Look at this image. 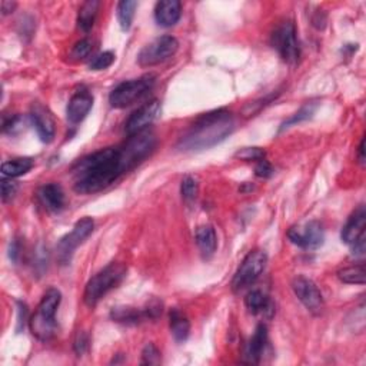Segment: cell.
Returning a JSON list of instances; mask_svg holds the SVG:
<instances>
[{
	"label": "cell",
	"mask_w": 366,
	"mask_h": 366,
	"mask_svg": "<svg viewBox=\"0 0 366 366\" xmlns=\"http://www.w3.org/2000/svg\"><path fill=\"white\" fill-rule=\"evenodd\" d=\"M359 162L363 165L365 163V140L362 139V142L359 145Z\"/></svg>",
	"instance_id": "obj_38"
},
{
	"label": "cell",
	"mask_w": 366,
	"mask_h": 366,
	"mask_svg": "<svg viewBox=\"0 0 366 366\" xmlns=\"http://www.w3.org/2000/svg\"><path fill=\"white\" fill-rule=\"evenodd\" d=\"M142 363L144 365H158L160 363V352L153 344H148L142 351Z\"/></svg>",
	"instance_id": "obj_32"
},
{
	"label": "cell",
	"mask_w": 366,
	"mask_h": 366,
	"mask_svg": "<svg viewBox=\"0 0 366 366\" xmlns=\"http://www.w3.org/2000/svg\"><path fill=\"white\" fill-rule=\"evenodd\" d=\"M235 129L231 112L218 109L202 115L179 139L178 148L185 152L209 149L229 137Z\"/></svg>",
	"instance_id": "obj_2"
},
{
	"label": "cell",
	"mask_w": 366,
	"mask_h": 366,
	"mask_svg": "<svg viewBox=\"0 0 366 366\" xmlns=\"http://www.w3.org/2000/svg\"><path fill=\"white\" fill-rule=\"evenodd\" d=\"M365 229H366V211L363 206H360L351 215V218L348 219L346 224L344 227L341 234L342 242L352 246L358 241L365 238Z\"/></svg>",
	"instance_id": "obj_15"
},
{
	"label": "cell",
	"mask_w": 366,
	"mask_h": 366,
	"mask_svg": "<svg viewBox=\"0 0 366 366\" xmlns=\"http://www.w3.org/2000/svg\"><path fill=\"white\" fill-rule=\"evenodd\" d=\"M245 306L252 315H261L270 319L275 315V305L272 299L262 291H250L245 298Z\"/></svg>",
	"instance_id": "obj_18"
},
{
	"label": "cell",
	"mask_w": 366,
	"mask_h": 366,
	"mask_svg": "<svg viewBox=\"0 0 366 366\" xmlns=\"http://www.w3.org/2000/svg\"><path fill=\"white\" fill-rule=\"evenodd\" d=\"M38 198L42 206L50 212H61L66 204L65 192L58 183H47L42 186L38 192Z\"/></svg>",
	"instance_id": "obj_17"
},
{
	"label": "cell",
	"mask_w": 366,
	"mask_h": 366,
	"mask_svg": "<svg viewBox=\"0 0 366 366\" xmlns=\"http://www.w3.org/2000/svg\"><path fill=\"white\" fill-rule=\"evenodd\" d=\"M61 300H62L61 292L58 289L50 288L43 295L36 312L31 318L29 321L31 330L39 341L46 342L54 336L56 328H58V323H56V312H58Z\"/></svg>",
	"instance_id": "obj_3"
},
{
	"label": "cell",
	"mask_w": 366,
	"mask_h": 366,
	"mask_svg": "<svg viewBox=\"0 0 366 366\" xmlns=\"http://www.w3.org/2000/svg\"><path fill=\"white\" fill-rule=\"evenodd\" d=\"M128 268L123 264L112 262L100 272H98L84 288V303L93 307L96 306L112 289L118 288L125 279Z\"/></svg>",
	"instance_id": "obj_4"
},
{
	"label": "cell",
	"mask_w": 366,
	"mask_h": 366,
	"mask_svg": "<svg viewBox=\"0 0 366 366\" xmlns=\"http://www.w3.org/2000/svg\"><path fill=\"white\" fill-rule=\"evenodd\" d=\"M292 289L296 298L312 315L319 317L323 312L325 309L323 295L312 279H309L306 276H296L292 280Z\"/></svg>",
	"instance_id": "obj_10"
},
{
	"label": "cell",
	"mask_w": 366,
	"mask_h": 366,
	"mask_svg": "<svg viewBox=\"0 0 366 366\" xmlns=\"http://www.w3.org/2000/svg\"><path fill=\"white\" fill-rule=\"evenodd\" d=\"M16 8V3L15 2H9V0H3L2 2V15L6 16L9 13H12Z\"/></svg>",
	"instance_id": "obj_37"
},
{
	"label": "cell",
	"mask_w": 366,
	"mask_h": 366,
	"mask_svg": "<svg viewBox=\"0 0 366 366\" xmlns=\"http://www.w3.org/2000/svg\"><path fill=\"white\" fill-rule=\"evenodd\" d=\"M92 106H93L92 93L89 91H77L68 103V109H66L68 121L72 125L80 123L89 115Z\"/></svg>",
	"instance_id": "obj_14"
},
{
	"label": "cell",
	"mask_w": 366,
	"mask_h": 366,
	"mask_svg": "<svg viewBox=\"0 0 366 366\" xmlns=\"http://www.w3.org/2000/svg\"><path fill=\"white\" fill-rule=\"evenodd\" d=\"M93 50V43L89 39H82L77 43H75V46L70 50V59L75 62L79 61H84L88 58V56L92 53Z\"/></svg>",
	"instance_id": "obj_28"
},
{
	"label": "cell",
	"mask_w": 366,
	"mask_h": 366,
	"mask_svg": "<svg viewBox=\"0 0 366 366\" xmlns=\"http://www.w3.org/2000/svg\"><path fill=\"white\" fill-rule=\"evenodd\" d=\"M98 10H99V2H96V0H89V2H84L82 5L77 15V27L82 32L88 33L89 31H92L98 16Z\"/></svg>",
	"instance_id": "obj_23"
},
{
	"label": "cell",
	"mask_w": 366,
	"mask_h": 366,
	"mask_svg": "<svg viewBox=\"0 0 366 366\" xmlns=\"http://www.w3.org/2000/svg\"><path fill=\"white\" fill-rule=\"evenodd\" d=\"M266 152L262 148H243L236 153V158L245 162H258L261 159H265Z\"/></svg>",
	"instance_id": "obj_31"
},
{
	"label": "cell",
	"mask_w": 366,
	"mask_h": 366,
	"mask_svg": "<svg viewBox=\"0 0 366 366\" xmlns=\"http://www.w3.org/2000/svg\"><path fill=\"white\" fill-rule=\"evenodd\" d=\"M31 121L42 142L50 144L56 133L54 119L50 115V112L43 105L33 103L31 109Z\"/></svg>",
	"instance_id": "obj_13"
},
{
	"label": "cell",
	"mask_w": 366,
	"mask_h": 366,
	"mask_svg": "<svg viewBox=\"0 0 366 366\" xmlns=\"http://www.w3.org/2000/svg\"><path fill=\"white\" fill-rule=\"evenodd\" d=\"M33 165L35 162L32 158H16L2 165V174L5 178H19L29 172Z\"/></svg>",
	"instance_id": "obj_24"
},
{
	"label": "cell",
	"mask_w": 366,
	"mask_h": 366,
	"mask_svg": "<svg viewBox=\"0 0 366 366\" xmlns=\"http://www.w3.org/2000/svg\"><path fill=\"white\" fill-rule=\"evenodd\" d=\"M182 16V3L179 0H162L155 8L156 23L162 27L175 26Z\"/></svg>",
	"instance_id": "obj_19"
},
{
	"label": "cell",
	"mask_w": 366,
	"mask_h": 366,
	"mask_svg": "<svg viewBox=\"0 0 366 366\" xmlns=\"http://www.w3.org/2000/svg\"><path fill=\"white\" fill-rule=\"evenodd\" d=\"M195 241L205 259H211L215 255L218 247V236L211 224H202V227L196 229Z\"/></svg>",
	"instance_id": "obj_20"
},
{
	"label": "cell",
	"mask_w": 366,
	"mask_h": 366,
	"mask_svg": "<svg viewBox=\"0 0 366 366\" xmlns=\"http://www.w3.org/2000/svg\"><path fill=\"white\" fill-rule=\"evenodd\" d=\"M337 277H340L344 284L348 285H363L366 280L365 265L359 264V265L345 266L337 270Z\"/></svg>",
	"instance_id": "obj_25"
},
{
	"label": "cell",
	"mask_w": 366,
	"mask_h": 366,
	"mask_svg": "<svg viewBox=\"0 0 366 366\" xmlns=\"http://www.w3.org/2000/svg\"><path fill=\"white\" fill-rule=\"evenodd\" d=\"M93 228H95V222L91 218H83L76 222L72 232L63 236L58 243V247H56V252H58V261L61 265H68L72 261L75 250L77 249L79 245H82L92 235Z\"/></svg>",
	"instance_id": "obj_9"
},
{
	"label": "cell",
	"mask_w": 366,
	"mask_h": 366,
	"mask_svg": "<svg viewBox=\"0 0 366 366\" xmlns=\"http://www.w3.org/2000/svg\"><path fill=\"white\" fill-rule=\"evenodd\" d=\"M89 342L91 341H89V336L86 332H83V330L77 332V335L75 337V342H73V349H75L77 356H82L88 352Z\"/></svg>",
	"instance_id": "obj_33"
},
{
	"label": "cell",
	"mask_w": 366,
	"mask_h": 366,
	"mask_svg": "<svg viewBox=\"0 0 366 366\" xmlns=\"http://www.w3.org/2000/svg\"><path fill=\"white\" fill-rule=\"evenodd\" d=\"M169 325H171V332L175 337L176 342H185L190 332V323L188 318L178 311V309H172L169 314Z\"/></svg>",
	"instance_id": "obj_22"
},
{
	"label": "cell",
	"mask_w": 366,
	"mask_h": 366,
	"mask_svg": "<svg viewBox=\"0 0 366 366\" xmlns=\"http://www.w3.org/2000/svg\"><path fill=\"white\" fill-rule=\"evenodd\" d=\"M155 82L156 76L145 75L139 79L119 83L109 95L110 106L116 109H125L133 105L136 100L142 99L152 91V88L155 86Z\"/></svg>",
	"instance_id": "obj_5"
},
{
	"label": "cell",
	"mask_w": 366,
	"mask_h": 366,
	"mask_svg": "<svg viewBox=\"0 0 366 366\" xmlns=\"http://www.w3.org/2000/svg\"><path fill=\"white\" fill-rule=\"evenodd\" d=\"M270 42L273 49H276V52L280 54V58L287 63L295 65L299 61L300 46L293 22L285 20L280 23L273 31Z\"/></svg>",
	"instance_id": "obj_7"
},
{
	"label": "cell",
	"mask_w": 366,
	"mask_h": 366,
	"mask_svg": "<svg viewBox=\"0 0 366 366\" xmlns=\"http://www.w3.org/2000/svg\"><path fill=\"white\" fill-rule=\"evenodd\" d=\"M255 174L259 178H270L273 175V167L266 159H261V160L257 162Z\"/></svg>",
	"instance_id": "obj_35"
},
{
	"label": "cell",
	"mask_w": 366,
	"mask_h": 366,
	"mask_svg": "<svg viewBox=\"0 0 366 366\" xmlns=\"http://www.w3.org/2000/svg\"><path fill=\"white\" fill-rule=\"evenodd\" d=\"M199 193V183L193 176H185L181 183V195L183 201L193 202Z\"/></svg>",
	"instance_id": "obj_27"
},
{
	"label": "cell",
	"mask_w": 366,
	"mask_h": 366,
	"mask_svg": "<svg viewBox=\"0 0 366 366\" xmlns=\"http://www.w3.org/2000/svg\"><path fill=\"white\" fill-rule=\"evenodd\" d=\"M266 345H268V328L264 323H261L258 325L255 333L252 335L249 342L245 346V352H243L245 362L259 363L265 353Z\"/></svg>",
	"instance_id": "obj_16"
},
{
	"label": "cell",
	"mask_w": 366,
	"mask_h": 366,
	"mask_svg": "<svg viewBox=\"0 0 366 366\" xmlns=\"http://www.w3.org/2000/svg\"><path fill=\"white\" fill-rule=\"evenodd\" d=\"M115 62V54L112 52H103L98 56H95L93 61L89 63L91 70H103L112 66V63Z\"/></svg>",
	"instance_id": "obj_30"
},
{
	"label": "cell",
	"mask_w": 366,
	"mask_h": 366,
	"mask_svg": "<svg viewBox=\"0 0 366 366\" xmlns=\"http://www.w3.org/2000/svg\"><path fill=\"white\" fill-rule=\"evenodd\" d=\"M266 264H268V257L264 250L255 249L249 252L232 279V291L241 292L247 287L255 284L258 277L265 270Z\"/></svg>",
	"instance_id": "obj_6"
},
{
	"label": "cell",
	"mask_w": 366,
	"mask_h": 366,
	"mask_svg": "<svg viewBox=\"0 0 366 366\" xmlns=\"http://www.w3.org/2000/svg\"><path fill=\"white\" fill-rule=\"evenodd\" d=\"M156 146L152 132L129 136L122 146L105 148L77 160L72 169L77 193H98L115 183L123 174L145 160Z\"/></svg>",
	"instance_id": "obj_1"
},
{
	"label": "cell",
	"mask_w": 366,
	"mask_h": 366,
	"mask_svg": "<svg viewBox=\"0 0 366 366\" xmlns=\"http://www.w3.org/2000/svg\"><path fill=\"white\" fill-rule=\"evenodd\" d=\"M288 238L293 245L299 247L314 250L322 246L325 234H323L322 224L317 220H312V222L306 223L303 228H299V227L291 228L288 232Z\"/></svg>",
	"instance_id": "obj_12"
},
{
	"label": "cell",
	"mask_w": 366,
	"mask_h": 366,
	"mask_svg": "<svg viewBox=\"0 0 366 366\" xmlns=\"http://www.w3.org/2000/svg\"><path fill=\"white\" fill-rule=\"evenodd\" d=\"M17 307H19V318H17V332H20L24 328V322H26V317H27V306L23 302H17Z\"/></svg>",
	"instance_id": "obj_36"
},
{
	"label": "cell",
	"mask_w": 366,
	"mask_h": 366,
	"mask_svg": "<svg viewBox=\"0 0 366 366\" xmlns=\"http://www.w3.org/2000/svg\"><path fill=\"white\" fill-rule=\"evenodd\" d=\"M136 8H137V2H135V0H122V2H119L118 19H119V24L123 31L130 29Z\"/></svg>",
	"instance_id": "obj_26"
},
{
	"label": "cell",
	"mask_w": 366,
	"mask_h": 366,
	"mask_svg": "<svg viewBox=\"0 0 366 366\" xmlns=\"http://www.w3.org/2000/svg\"><path fill=\"white\" fill-rule=\"evenodd\" d=\"M314 112H315V106H314L312 103L305 105L299 112H296V114H295L292 118H289L288 121H285V122L282 123V128H280V132L288 129V128H291L292 125H296V123H299V122H302V121L309 119V118L312 116Z\"/></svg>",
	"instance_id": "obj_29"
},
{
	"label": "cell",
	"mask_w": 366,
	"mask_h": 366,
	"mask_svg": "<svg viewBox=\"0 0 366 366\" xmlns=\"http://www.w3.org/2000/svg\"><path fill=\"white\" fill-rule=\"evenodd\" d=\"M179 42L174 36H160L146 45L137 54V63L142 68L156 66L171 59L178 52Z\"/></svg>",
	"instance_id": "obj_8"
},
{
	"label": "cell",
	"mask_w": 366,
	"mask_h": 366,
	"mask_svg": "<svg viewBox=\"0 0 366 366\" xmlns=\"http://www.w3.org/2000/svg\"><path fill=\"white\" fill-rule=\"evenodd\" d=\"M16 190H17V185L10 178L2 179V201L3 202H8L9 199H12Z\"/></svg>",
	"instance_id": "obj_34"
},
{
	"label": "cell",
	"mask_w": 366,
	"mask_h": 366,
	"mask_svg": "<svg viewBox=\"0 0 366 366\" xmlns=\"http://www.w3.org/2000/svg\"><path fill=\"white\" fill-rule=\"evenodd\" d=\"M110 318L115 322L125 323V325H136L148 319L145 309H136L130 306H116L110 311Z\"/></svg>",
	"instance_id": "obj_21"
},
{
	"label": "cell",
	"mask_w": 366,
	"mask_h": 366,
	"mask_svg": "<svg viewBox=\"0 0 366 366\" xmlns=\"http://www.w3.org/2000/svg\"><path fill=\"white\" fill-rule=\"evenodd\" d=\"M159 115L160 102L158 99H153L133 112L125 123V132L128 133V136L142 133L159 118Z\"/></svg>",
	"instance_id": "obj_11"
}]
</instances>
